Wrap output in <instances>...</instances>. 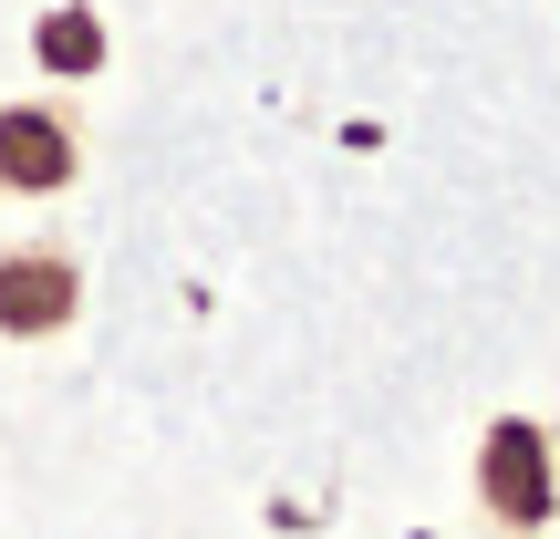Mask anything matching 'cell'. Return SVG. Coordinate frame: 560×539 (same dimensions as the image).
Listing matches in <instances>:
<instances>
[{"mask_svg": "<svg viewBox=\"0 0 560 539\" xmlns=\"http://www.w3.org/2000/svg\"><path fill=\"white\" fill-rule=\"evenodd\" d=\"M478 499H488V519L499 529H550V508H560V457H550V425H529V415H499L478 436Z\"/></svg>", "mask_w": 560, "mask_h": 539, "instance_id": "6da1fadb", "label": "cell"}, {"mask_svg": "<svg viewBox=\"0 0 560 539\" xmlns=\"http://www.w3.org/2000/svg\"><path fill=\"white\" fill-rule=\"evenodd\" d=\"M73 312H83L73 249H52V239L0 249V342H52V332H73Z\"/></svg>", "mask_w": 560, "mask_h": 539, "instance_id": "7a4b0ae2", "label": "cell"}, {"mask_svg": "<svg viewBox=\"0 0 560 539\" xmlns=\"http://www.w3.org/2000/svg\"><path fill=\"white\" fill-rule=\"evenodd\" d=\"M83 177V125L62 104H0V198H62Z\"/></svg>", "mask_w": 560, "mask_h": 539, "instance_id": "3957f363", "label": "cell"}, {"mask_svg": "<svg viewBox=\"0 0 560 539\" xmlns=\"http://www.w3.org/2000/svg\"><path fill=\"white\" fill-rule=\"evenodd\" d=\"M104 11H83V0H52V11L32 21V62L42 73H62V83H83V73H104Z\"/></svg>", "mask_w": 560, "mask_h": 539, "instance_id": "277c9868", "label": "cell"}]
</instances>
